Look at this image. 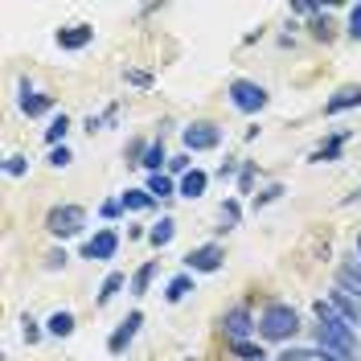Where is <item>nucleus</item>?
Wrapping results in <instances>:
<instances>
[{"mask_svg":"<svg viewBox=\"0 0 361 361\" xmlns=\"http://www.w3.org/2000/svg\"><path fill=\"white\" fill-rule=\"evenodd\" d=\"M316 320H320V324H316V341H320V345H329V349H345V353L357 349V333H353V324H349L329 300L316 304Z\"/></svg>","mask_w":361,"mask_h":361,"instance_id":"1","label":"nucleus"},{"mask_svg":"<svg viewBox=\"0 0 361 361\" xmlns=\"http://www.w3.org/2000/svg\"><path fill=\"white\" fill-rule=\"evenodd\" d=\"M300 333V312L283 300H271L259 316V337L263 341H292Z\"/></svg>","mask_w":361,"mask_h":361,"instance_id":"2","label":"nucleus"},{"mask_svg":"<svg viewBox=\"0 0 361 361\" xmlns=\"http://www.w3.org/2000/svg\"><path fill=\"white\" fill-rule=\"evenodd\" d=\"M45 230H49L54 238H74V234L87 230V209H82V205H54V209L45 214Z\"/></svg>","mask_w":361,"mask_h":361,"instance_id":"3","label":"nucleus"},{"mask_svg":"<svg viewBox=\"0 0 361 361\" xmlns=\"http://www.w3.org/2000/svg\"><path fill=\"white\" fill-rule=\"evenodd\" d=\"M267 87L263 82H250V78H234L230 82V103L238 107L243 115H259L263 107H267Z\"/></svg>","mask_w":361,"mask_h":361,"instance_id":"4","label":"nucleus"},{"mask_svg":"<svg viewBox=\"0 0 361 361\" xmlns=\"http://www.w3.org/2000/svg\"><path fill=\"white\" fill-rule=\"evenodd\" d=\"M180 135H185V148L189 152H214L222 144V128L214 119H197V123H189Z\"/></svg>","mask_w":361,"mask_h":361,"instance_id":"5","label":"nucleus"},{"mask_svg":"<svg viewBox=\"0 0 361 361\" xmlns=\"http://www.w3.org/2000/svg\"><path fill=\"white\" fill-rule=\"evenodd\" d=\"M222 259H226V250L218 243H202V247H193L185 255V267H189V275H214L222 267Z\"/></svg>","mask_w":361,"mask_h":361,"instance_id":"6","label":"nucleus"},{"mask_svg":"<svg viewBox=\"0 0 361 361\" xmlns=\"http://www.w3.org/2000/svg\"><path fill=\"white\" fill-rule=\"evenodd\" d=\"M222 333H226V341L234 345V341H247L250 333H259V320L238 304V308H230V312H222Z\"/></svg>","mask_w":361,"mask_h":361,"instance_id":"7","label":"nucleus"},{"mask_svg":"<svg viewBox=\"0 0 361 361\" xmlns=\"http://www.w3.org/2000/svg\"><path fill=\"white\" fill-rule=\"evenodd\" d=\"M140 324H144V312H128V320H119V324H115V333L107 337V349H111V357H123V353H128V345L135 341Z\"/></svg>","mask_w":361,"mask_h":361,"instance_id":"8","label":"nucleus"},{"mask_svg":"<svg viewBox=\"0 0 361 361\" xmlns=\"http://www.w3.org/2000/svg\"><path fill=\"white\" fill-rule=\"evenodd\" d=\"M115 250H119V234H115V230H99L87 247H82V259H90V263H107V259H115Z\"/></svg>","mask_w":361,"mask_h":361,"instance_id":"9","label":"nucleus"},{"mask_svg":"<svg viewBox=\"0 0 361 361\" xmlns=\"http://www.w3.org/2000/svg\"><path fill=\"white\" fill-rule=\"evenodd\" d=\"M54 42H58V49H70V54H74V49H87L90 42H94V25H66V29H58V33H54Z\"/></svg>","mask_w":361,"mask_h":361,"instance_id":"10","label":"nucleus"},{"mask_svg":"<svg viewBox=\"0 0 361 361\" xmlns=\"http://www.w3.org/2000/svg\"><path fill=\"white\" fill-rule=\"evenodd\" d=\"M17 107H21V115L37 119V115H45L49 107H54V94H45V90H33V82H21V99H17Z\"/></svg>","mask_w":361,"mask_h":361,"instance_id":"11","label":"nucleus"},{"mask_svg":"<svg viewBox=\"0 0 361 361\" xmlns=\"http://www.w3.org/2000/svg\"><path fill=\"white\" fill-rule=\"evenodd\" d=\"M353 107H361V87L357 82L333 90V99H324V115H341V111H353Z\"/></svg>","mask_w":361,"mask_h":361,"instance_id":"12","label":"nucleus"},{"mask_svg":"<svg viewBox=\"0 0 361 361\" xmlns=\"http://www.w3.org/2000/svg\"><path fill=\"white\" fill-rule=\"evenodd\" d=\"M337 288L349 292L353 300H361V263L357 259H345V263L337 267Z\"/></svg>","mask_w":361,"mask_h":361,"instance_id":"13","label":"nucleus"},{"mask_svg":"<svg viewBox=\"0 0 361 361\" xmlns=\"http://www.w3.org/2000/svg\"><path fill=\"white\" fill-rule=\"evenodd\" d=\"M205 185H209V173H202V169H189V173L177 180V197H189V202H197V197L205 193Z\"/></svg>","mask_w":361,"mask_h":361,"instance_id":"14","label":"nucleus"},{"mask_svg":"<svg viewBox=\"0 0 361 361\" xmlns=\"http://www.w3.org/2000/svg\"><path fill=\"white\" fill-rule=\"evenodd\" d=\"M329 304H333L349 324H361V300H353L349 292H341V288H337V292H329Z\"/></svg>","mask_w":361,"mask_h":361,"instance_id":"15","label":"nucleus"},{"mask_svg":"<svg viewBox=\"0 0 361 361\" xmlns=\"http://www.w3.org/2000/svg\"><path fill=\"white\" fill-rule=\"evenodd\" d=\"M345 140H349V132H337V135H329L320 148H316L312 157V164H329V160H341V148H345Z\"/></svg>","mask_w":361,"mask_h":361,"instance_id":"16","label":"nucleus"},{"mask_svg":"<svg viewBox=\"0 0 361 361\" xmlns=\"http://www.w3.org/2000/svg\"><path fill=\"white\" fill-rule=\"evenodd\" d=\"M74 324H78V320H74V312H54L49 320H45V333L62 341V337H70V333H74Z\"/></svg>","mask_w":361,"mask_h":361,"instance_id":"17","label":"nucleus"},{"mask_svg":"<svg viewBox=\"0 0 361 361\" xmlns=\"http://www.w3.org/2000/svg\"><path fill=\"white\" fill-rule=\"evenodd\" d=\"M119 202H123V209H132V214H144V209H152V205H157V197H152L148 189H128Z\"/></svg>","mask_w":361,"mask_h":361,"instance_id":"18","label":"nucleus"},{"mask_svg":"<svg viewBox=\"0 0 361 361\" xmlns=\"http://www.w3.org/2000/svg\"><path fill=\"white\" fill-rule=\"evenodd\" d=\"M189 292H193V275L185 271V275H177V279H169V288H164V300H169V304H180V300H185Z\"/></svg>","mask_w":361,"mask_h":361,"instance_id":"19","label":"nucleus"},{"mask_svg":"<svg viewBox=\"0 0 361 361\" xmlns=\"http://www.w3.org/2000/svg\"><path fill=\"white\" fill-rule=\"evenodd\" d=\"M173 234H177V222H173V218H160V222L148 230V243H152V247H169Z\"/></svg>","mask_w":361,"mask_h":361,"instance_id":"20","label":"nucleus"},{"mask_svg":"<svg viewBox=\"0 0 361 361\" xmlns=\"http://www.w3.org/2000/svg\"><path fill=\"white\" fill-rule=\"evenodd\" d=\"M164 140H152V144H148V148H144V160H140V164H144V169H148V173H152V177H157L160 173V164H164Z\"/></svg>","mask_w":361,"mask_h":361,"instance_id":"21","label":"nucleus"},{"mask_svg":"<svg viewBox=\"0 0 361 361\" xmlns=\"http://www.w3.org/2000/svg\"><path fill=\"white\" fill-rule=\"evenodd\" d=\"M144 189H148V193H152V197H173V193H177V185H173V177H169V173H157V177H148V185H144Z\"/></svg>","mask_w":361,"mask_h":361,"instance_id":"22","label":"nucleus"},{"mask_svg":"<svg viewBox=\"0 0 361 361\" xmlns=\"http://www.w3.org/2000/svg\"><path fill=\"white\" fill-rule=\"evenodd\" d=\"M152 275H157V259H148V263H144V267H140V271L132 275V295H144V292H148Z\"/></svg>","mask_w":361,"mask_h":361,"instance_id":"23","label":"nucleus"},{"mask_svg":"<svg viewBox=\"0 0 361 361\" xmlns=\"http://www.w3.org/2000/svg\"><path fill=\"white\" fill-rule=\"evenodd\" d=\"M128 283V275H119V271H111L107 279H103V288H99V304H111L115 295H119V288Z\"/></svg>","mask_w":361,"mask_h":361,"instance_id":"24","label":"nucleus"},{"mask_svg":"<svg viewBox=\"0 0 361 361\" xmlns=\"http://www.w3.org/2000/svg\"><path fill=\"white\" fill-rule=\"evenodd\" d=\"M66 132H70V119H66V111H62L58 119H54V123H49V128H45V140H49L54 148H62V140H66Z\"/></svg>","mask_w":361,"mask_h":361,"instance_id":"25","label":"nucleus"},{"mask_svg":"<svg viewBox=\"0 0 361 361\" xmlns=\"http://www.w3.org/2000/svg\"><path fill=\"white\" fill-rule=\"evenodd\" d=\"M230 349H234V357H243V361H267V353L259 345H250V341H234Z\"/></svg>","mask_w":361,"mask_h":361,"instance_id":"26","label":"nucleus"},{"mask_svg":"<svg viewBox=\"0 0 361 361\" xmlns=\"http://www.w3.org/2000/svg\"><path fill=\"white\" fill-rule=\"evenodd\" d=\"M283 193H288V189H283V185H271V189H263V193H259V197H255V214H259V209H267L271 202H279V197H283Z\"/></svg>","mask_w":361,"mask_h":361,"instance_id":"27","label":"nucleus"},{"mask_svg":"<svg viewBox=\"0 0 361 361\" xmlns=\"http://www.w3.org/2000/svg\"><path fill=\"white\" fill-rule=\"evenodd\" d=\"M238 218H243V205L238 202H222V230H234Z\"/></svg>","mask_w":361,"mask_h":361,"instance_id":"28","label":"nucleus"},{"mask_svg":"<svg viewBox=\"0 0 361 361\" xmlns=\"http://www.w3.org/2000/svg\"><path fill=\"white\" fill-rule=\"evenodd\" d=\"M4 173H8V177H25V173H29V160H25L21 152H13V157L4 160Z\"/></svg>","mask_w":361,"mask_h":361,"instance_id":"29","label":"nucleus"},{"mask_svg":"<svg viewBox=\"0 0 361 361\" xmlns=\"http://www.w3.org/2000/svg\"><path fill=\"white\" fill-rule=\"evenodd\" d=\"M316 357H320V361H357L353 353H345V349H329V345H320V349H316Z\"/></svg>","mask_w":361,"mask_h":361,"instance_id":"30","label":"nucleus"},{"mask_svg":"<svg viewBox=\"0 0 361 361\" xmlns=\"http://www.w3.org/2000/svg\"><path fill=\"white\" fill-rule=\"evenodd\" d=\"M21 337L29 341V345H37V341H42V329H37V320H33V316H25V320H21Z\"/></svg>","mask_w":361,"mask_h":361,"instance_id":"31","label":"nucleus"},{"mask_svg":"<svg viewBox=\"0 0 361 361\" xmlns=\"http://www.w3.org/2000/svg\"><path fill=\"white\" fill-rule=\"evenodd\" d=\"M279 361H316V349H283Z\"/></svg>","mask_w":361,"mask_h":361,"instance_id":"32","label":"nucleus"},{"mask_svg":"<svg viewBox=\"0 0 361 361\" xmlns=\"http://www.w3.org/2000/svg\"><path fill=\"white\" fill-rule=\"evenodd\" d=\"M250 185H255V164H243V173H238V193H250Z\"/></svg>","mask_w":361,"mask_h":361,"instance_id":"33","label":"nucleus"},{"mask_svg":"<svg viewBox=\"0 0 361 361\" xmlns=\"http://www.w3.org/2000/svg\"><path fill=\"white\" fill-rule=\"evenodd\" d=\"M349 37H353V42H361V4H353V8H349Z\"/></svg>","mask_w":361,"mask_h":361,"instance_id":"34","label":"nucleus"},{"mask_svg":"<svg viewBox=\"0 0 361 361\" xmlns=\"http://www.w3.org/2000/svg\"><path fill=\"white\" fill-rule=\"evenodd\" d=\"M312 33L320 37V42H329V37H333V21H329V17H316V21H312Z\"/></svg>","mask_w":361,"mask_h":361,"instance_id":"35","label":"nucleus"},{"mask_svg":"<svg viewBox=\"0 0 361 361\" xmlns=\"http://www.w3.org/2000/svg\"><path fill=\"white\" fill-rule=\"evenodd\" d=\"M70 160H74V157H70V148H66V144H62V148H54V152H49V164H54V169H66Z\"/></svg>","mask_w":361,"mask_h":361,"instance_id":"36","label":"nucleus"},{"mask_svg":"<svg viewBox=\"0 0 361 361\" xmlns=\"http://www.w3.org/2000/svg\"><path fill=\"white\" fill-rule=\"evenodd\" d=\"M123 78H128L132 87H152V74H148V70H128Z\"/></svg>","mask_w":361,"mask_h":361,"instance_id":"37","label":"nucleus"},{"mask_svg":"<svg viewBox=\"0 0 361 361\" xmlns=\"http://www.w3.org/2000/svg\"><path fill=\"white\" fill-rule=\"evenodd\" d=\"M189 173V157H173L169 160V177H185Z\"/></svg>","mask_w":361,"mask_h":361,"instance_id":"38","label":"nucleus"},{"mask_svg":"<svg viewBox=\"0 0 361 361\" xmlns=\"http://www.w3.org/2000/svg\"><path fill=\"white\" fill-rule=\"evenodd\" d=\"M119 214H123V202H119V197H111V202H103V218H107V222H115Z\"/></svg>","mask_w":361,"mask_h":361,"instance_id":"39","label":"nucleus"},{"mask_svg":"<svg viewBox=\"0 0 361 361\" xmlns=\"http://www.w3.org/2000/svg\"><path fill=\"white\" fill-rule=\"evenodd\" d=\"M45 267H49V271L66 267V250H49V255H45Z\"/></svg>","mask_w":361,"mask_h":361,"instance_id":"40","label":"nucleus"},{"mask_svg":"<svg viewBox=\"0 0 361 361\" xmlns=\"http://www.w3.org/2000/svg\"><path fill=\"white\" fill-rule=\"evenodd\" d=\"M234 173H243V169H238V164H234V160H226L222 169H218V177H222V180H230V177H234Z\"/></svg>","mask_w":361,"mask_h":361,"instance_id":"41","label":"nucleus"},{"mask_svg":"<svg viewBox=\"0 0 361 361\" xmlns=\"http://www.w3.org/2000/svg\"><path fill=\"white\" fill-rule=\"evenodd\" d=\"M357 202H361V189H353V193H349V197H345L341 205H357Z\"/></svg>","mask_w":361,"mask_h":361,"instance_id":"42","label":"nucleus"},{"mask_svg":"<svg viewBox=\"0 0 361 361\" xmlns=\"http://www.w3.org/2000/svg\"><path fill=\"white\" fill-rule=\"evenodd\" d=\"M357 255H361V234H357Z\"/></svg>","mask_w":361,"mask_h":361,"instance_id":"43","label":"nucleus"}]
</instances>
